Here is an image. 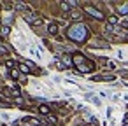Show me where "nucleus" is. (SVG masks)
<instances>
[{
    "label": "nucleus",
    "instance_id": "nucleus-1",
    "mask_svg": "<svg viewBox=\"0 0 128 126\" xmlns=\"http://www.w3.org/2000/svg\"><path fill=\"white\" fill-rule=\"evenodd\" d=\"M68 37L74 39V40H82L86 37V28L82 25H76V26H72L68 30Z\"/></svg>",
    "mask_w": 128,
    "mask_h": 126
},
{
    "label": "nucleus",
    "instance_id": "nucleus-2",
    "mask_svg": "<svg viewBox=\"0 0 128 126\" xmlns=\"http://www.w3.org/2000/svg\"><path fill=\"white\" fill-rule=\"evenodd\" d=\"M84 11H86V12H90L91 16H95L96 19H102V18H104V14H102L100 11H96V9H93V7H84Z\"/></svg>",
    "mask_w": 128,
    "mask_h": 126
},
{
    "label": "nucleus",
    "instance_id": "nucleus-3",
    "mask_svg": "<svg viewBox=\"0 0 128 126\" xmlns=\"http://www.w3.org/2000/svg\"><path fill=\"white\" fill-rule=\"evenodd\" d=\"M14 7H16L18 11H26V9H28V7H26L25 4H21V2H16V4H14Z\"/></svg>",
    "mask_w": 128,
    "mask_h": 126
},
{
    "label": "nucleus",
    "instance_id": "nucleus-4",
    "mask_svg": "<svg viewBox=\"0 0 128 126\" xmlns=\"http://www.w3.org/2000/svg\"><path fill=\"white\" fill-rule=\"evenodd\" d=\"M119 12H121V14H126V12H128V4L121 5V7H119Z\"/></svg>",
    "mask_w": 128,
    "mask_h": 126
},
{
    "label": "nucleus",
    "instance_id": "nucleus-5",
    "mask_svg": "<svg viewBox=\"0 0 128 126\" xmlns=\"http://www.w3.org/2000/svg\"><path fill=\"white\" fill-rule=\"evenodd\" d=\"M2 35H9V26H2Z\"/></svg>",
    "mask_w": 128,
    "mask_h": 126
},
{
    "label": "nucleus",
    "instance_id": "nucleus-6",
    "mask_svg": "<svg viewBox=\"0 0 128 126\" xmlns=\"http://www.w3.org/2000/svg\"><path fill=\"white\" fill-rule=\"evenodd\" d=\"M40 112H42V114H49V109H48L46 105H42V107H40Z\"/></svg>",
    "mask_w": 128,
    "mask_h": 126
},
{
    "label": "nucleus",
    "instance_id": "nucleus-7",
    "mask_svg": "<svg viewBox=\"0 0 128 126\" xmlns=\"http://www.w3.org/2000/svg\"><path fill=\"white\" fill-rule=\"evenodd\" d=\"M49 32L51 33H56V25H49Z\"/></svg>",
    "mask_w": 128,
    "mask_h": 126
},
{
    "label": "nucleus",
    "instance_id": "nucleus-8",
    "mask_svg": "<svg viewBox=\"0 0 128 126\" xmlns=\"http://www.w3.org/2000/svg\"><path fill=\"white\" fill-rule=\"evenodd\" d=\"M20 68H21V72H25V74H26V72H28V67H26V65H21V67H20Z\"/></svg>",
    "mask_w": 128,
    "mask_h": 126
},
{
    "label": "nucleus",
    "instance_id": "nucleus-9",
    "mask_svg": "<svg viewBox=\"0 0 128 126\" xmlns=\"http://www.w3.org/2000/svg\"><path fill=\"white\" fill-rule=\"evenodd\" d=\"M11 75H12L14 79H18V70H12V72H11Z\"/></svg>",
    "mask_w": 128,
    "mask_h": 126
},
{
    "label": "nucleus",
    "instance_id": "nucleus-10",
    "mask_svg": "<svg viewBox=\"0 0 128 126\" xmlns=\"http://www.w3.org/2000/svg\"><path fill=\"white\" fill-rule=\"evenodd\" d=\"M62 9H63V11H68V9H70V7H68V5H67V4H62Z\"/></svg>",
    "mask_w": 128,
    "mask_h": 126
},
{
    "label": "nucleus",
    "instance_id": "nucleus-11",
    "mask_svg": "<svg viewBox=\"0 0 128 126\" xmlns=\"http://www.w3.org/2000/svg\"><path fill=\"white\" fill-rule=\"evenodd\" d=\"M0 53H7V49H6L4 46H0Z\"/></svg>",
    "mask_w": 128,
    "mask_h": 126
}]
</instances>
